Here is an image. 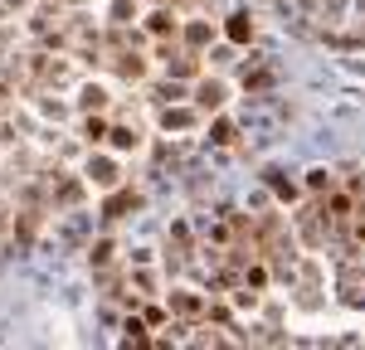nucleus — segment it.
Returning <instances> with one entry per match:
<instances>
[{"instance_id": "obj_14", "label": "nucleus", "mask_w": 365, "mask_h": 350, "mask_svg": "<svg viewBox=\"0 0 365 350\" xmlns=\"http://www.w3.org/2000/svg\"><path fill=\"white\" fill-rule=\"evenodd\" d=\"M108 141H113V146H117V151H132V146H137V141H141V137H137V132H132V127H113V132H108Z\"/></svg>"}, {"instance_id": "obj_7", "label": "nucleus", "mask_w": 365, "mask_h": 350, "mask_svg": "<svg viewBox=\"0 0 365 350\" xmlns=\"http://www.w3.org/2000/svg\"><path fill=\"white\" fill-rule=\"evenodd\" d=\"M102 107H108V88L83 83V88H78V112H102Z\"/></svg>"}, {"instance_id": "obj_16", "label": "nucleus", "mask_w": 365, "mask_h": 350, "mask_svg": "<svg viewBox=\"0 0 365 350\" xmlns=\"http://www.w3.org/2000/svg\"><path fill=\"white\" fill-rule=\"evenodd\" d=\"M83 137H88V141H102V137H108V122H102V112H88V122H83Z\"/></svg>"}, {"instance_id": "obj_5", "label": "nucleus", "mask_w": 365, "mask_h": 350, "mask_svg": "<svg viewBox=\"0 0 365 350\" xmlns=\"http://www.w3.org/2000/svg\"><path fill=\"white\" fill-rule=\"evenodd\" d=\"M113 69H117L127 83H141V78H146V58H141V54H132V49H122V54L113 58Z\"/></svg>"}, {"instance_id": "obj_22", "label": "nucleus", "mask_w": 365, "mask_h": 350, "mask_svg": "<svg viewBox=\"0 0 365 350\" xmlns=\"http://www.w3.org/2000/svg\"><path fill=\"white\" fill-rule=\"evenodd\" d=\"M156 97H161V102H180L185 88H180V83H161V88H156Z\"/></svg>"}, {"instance_id": "obj_23", "label": "nucleus", "mask_w": 365, "mask_h": 350, "mask_svg": "<svg viewBox=\"0 0 365 350\" xmlns=\"http://www.w3.org/2000/svg\"><path fill=\"white\" fill-rule=\"evenodd\" d=\"M244 282H248V287H263V282H268V272H263V268H248V277H244Z\"/></svg>"}, {"instance_id": "obj_26", "label": "nucleus", "mask_w": 365, "mask_h": 350, "mask_svg": "<svg viewBox=\"0 0 365 350\" xmlns=\"http://www.w3.org/2000/svg\"><path fill=\"white\" fill-rule=\"evenodd\" d=\"M355 5H360V15H365V0H355Z\"/></svg>"}, {"instance_id": "obj_21", "label": "nucleus", "mask_w": 365, "mask_h": 350, "mask_svg": "<svg viewBox=\"0 0 365 350\" xmlns=\"http://www.w3.org/2000/svg\"><path fill=\"white\" fill-rule=\"evenodd\" d=\"M268 83H273V73H268V69H258V73H248V69H244V88H268Z\"/></svg>"}, {"instance_id": "obj_19", "label": "nucleus", "mask_w": 365, "mask_h": 350, "mask_svg": "<svg viewBox=\"0 0 365 350\" xmlns=\"http://www.w3.org/2000/svg\"><path fill=\"white\" fill-rule=\"evenodd\" d=\"M127 20H137V5L132 0H113V25H127Z\"/></svg>"}, {"instance_id": "obj_13", "label": "nucleus", "mask_w": 365, "mask_h": 350, "mask_svg": "<svg viewBox=\"0 0 365 350\" xmlns=\"http://www.w3.org/2000/svg\"><path fill=\"white\" fill-rule=\"evenodd\" d=\"M210 141H215V146H229V141H234V122H229V117H215Z\"/></svg>"}, {"instance_id": "obj_9", "label": "nucleus", "mask_w": 365, "mask_h": 350, "mask_svg": "<svg viewBox=\"0 0 365 350\" xmlns=\"http://www.w3.org/2000/svg\"><path fill=\"white\" fill-rule=\"evenodd\" d=\"M146 34H156V39L176 34V15H171V10H151V15H146Z\"/></svg>"}, {"instance_id": "obj_15", "label": "nucleus", "mask_w": 365, "mask_h": 350, "mask_svg": "<svg viewBox=\"0 0 365 350\" xmlns=\"http://www.w3.org/2000/svg\"><path fill=\"white\" fill-rule=\"evenodd\" d=\"M127 336H122V345H146V321H137V316H127V326H122Z\"/></svg>"}, {"instance_id": "obj_6", "label": "nucleus", "mask_w": 365, "mask_h": 350, "mask_svg": "<svg viewBox=\"0 0 365 350\" xmlns=\"http://www.w3.org/2000/svg\"><path fill=\"white\" fill-rule=\"evenodd\" d=\"M302 190H307V195H331V190H336V175H331L327 165H317V170H307Z\"/></svg>"}, {"instance_id": "obj_18", "label": "nucleus", "mask_w": 365, "mask_h": 350, "mask_svg": "<svg viewBox=\"0 0 365 350\" xmlns=\"http://www.w3.org/2000/svg\"><path fill=\"white\" fill-rule=\"evenodd\" d=\"M83 200V180H64L59 185V205H78Z\"/></svg>"}, {"instance_id": "obj_2", "label": "nucleus", "mask_w": 365, "mask_h": 350, "mask_svg": "<svg viewBox=\"0 0 365 350\" xmlns=\"http://www.w3.org/2000/svg\"><path fill=\"white\" fill-rule=\"evenodd\" d=\"M83 175H88V180H93V185H102V190H113L122 170H117V161H113V156H88V165H83Z\"/></svg>"}, {"instance_id": "obj_12", "label": "nucleus", "mask_w": 365, "mask_h": 350, "mask_svg": "<svg viewBox=\"0 0 365 350\" xmlns=\"http://www.w3.org/2000/svg\"><path fill=\"white\" fill-rule=\"evenodd\" d=\"M185 44H190V49H204V44H210V25H204V20L185 25Z\"/></svg>"}, {"instance_id": "obj_4", "label": "nucleus", "mask_w": 365, "mask_h": 350, "mask_svg": "<svg viewBox=\"0 0 365 350\" xmlns=\"http://www.w3.org/2000/svg\"><path fill=\"white\" fill-rule=\"evenodd\" d=\"M171 312H176V316H185V321H195V316H204L210 307H204L200 292H171Z\"/></svg>"}, {"instance_id": "obj_17", "label": "nucleus", "mask_w": 365, "mask_h": 350, "mask_svg": "<svg viewBox=\"0 0 365 350\" xmlns=\"http://www.w3.org/2000/svg\"><path fill=\"white\" fill-rule=\"evenodd\" d=\"M132 282L141 287V297H156V277L146 272V263H137V272H132Z\"/></svg>"}, {"instance_id": "obj_11", "label": "nucleus", "mask_w": 365, "mask_h": 350, "mask_svg": "<svg viewBox=\"0 0 365 350\" xmlns=\"http://www.w3.org/2000/svg\"><path fill=\"white\" fill-rule=\"evenodd\" d=\"M268 190H273L278 200H297V195H302V185H292L283 170H268Z\"/></svg>"}, {"instance_id": "obj_8", "label": "nucleus", "mask_w": 365, "mask_h": 350, "mask_svg": "<svg viewBox=\"0 0 365 350\" xmlns=\"http://www.w3.org/2000/svg\"><path fill=\"white\" fill-rule=\"evenodd\" d=\"M141 200L132 195V190H117V195H108V205H102V214H108V219H122L127 209H137Z\"/></svg>"}, {"instance_id": "obj_27", "label": "nucleus", "mask_w": 365, "mask_h": 350, "mask_svg": "<svg viewBox=\"0 0 365 350\" xmlns=\"http://www.w3.org/2000/svg\"><path fill=\"white\" fill-rule=\"evenodd\" d=\"M0 49H5V34H0Z\"/></svg>"}, {"instance_id": "obj_3", "label": "nucleus", "mask_w": 365, "mask_h": 350, "mask_svg": "<svg viewBox=\"0 0 365 350\" xmlns=\"http://www.w3.org/2000/svg\"><path fill=\"white\" fill-rule=\"evenodd\" d=\"M195 107H200V112H220V107H224V83H220V78H204V83L195 88Z\"/></svg>"}, {"instance_id": "obj_10", "label": "nucleus", "mask_w": 365, "mask_h": 350, "mask_svg": "<svg viewBox=\"0 0 365 350\" xmlns=\"http://www.w3.org/2000/svg\"><path fill=\"white\" fill-rule=\"evenodd\" d=\"M224 34H229V44H248V39H253V20H248V15H229Z\"/></svg>"}, {"instance_id": "obj_20", "label": "nucleus", "mask_w": 365, "mask_h": 350, "mask_svg": "<svg viewBox=\"0 0 365 350\" xmlns=\"http://www.w3.org/2000/svg\"><path fill=\"white\" fill-rule=\"evenodd\" d=\"M88 258H93V268H102V263H108V258H113V244H108V239H97Z\"/></svg>"}, {"instance_id": "obj_25", "label": "nucleus", "mask_w": 365, "mask_h": 350, "mask_svg": "<svg viewBox=\"0 0 365 350\" xmlns=\"http://www.w3.org/2000/svg\"><path fill=\"white\" fill-rule=\"evenodd\" d=\"M0 229H5V205H0Z\"/></svg>"}, {"instance_id": "obj_24", "label": "nucleus", "mask_w": 365, "mask_h": 350, "mask_svg": "<svg viewBox=\"0 0 365 350\" xmlns=\"http://www.w3.org/2000/svg\"><path fill=\"white\" fill-rule=\"evenodd\" d=\"M146 326H166V312L161 307H146Z\"/></svg>"}, {"instance_id": "obj_1", "label": "nucleus", "mask_w": 365, "mask_h": 350, "mask_svg": "<svg viewBox=\"0 0 365 350\" xmlns=\"http://www.w3.org/2000/svg\"><path fill=\"white\" fill-rule=\"evenodd\" d=\"M200 122V107H185V102H166L161 107V127L166 132H190Z\"/></svg>"}]
</instances>
